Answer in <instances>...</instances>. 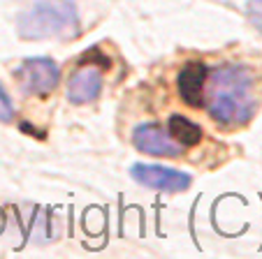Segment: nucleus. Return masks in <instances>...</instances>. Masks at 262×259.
Wrapping results in <instances>:
<instances>
[{
	"mask_svg": "<svg viewBox=\"0 0 262 259\" xmlns=\"http://www.w3.org/2000/svg\"><path fill=\"white\" fill-rule=\"evenodd\" d=\"M79 19L72 0H35L19 16V35L24 39H51L77 35Z\"/></svg>",
	"mask_w": 262,
	"mask_h": 259,
	"instance_id": "nucleus-2",
	"label": "nucleus"
},
{
	"mask_svg": "<svg viewBox=\"0 0 262 259\" xmlns=\"http://www.w3.org/2000/svg\"><path fill=\"white\" fill-rule=\"evenodd\" d=\"M12 118H14V107H12L7 93L3 90V86H0V121H3V123H10Z\"/></svg>",
	"mask_w": 262,
	"mask_h": 259,
	"instance_id": "nucleus-10",
	"label": "nucleus"
},
{
	"mask_svg": "<svg viewBox=\"0 0 262 259\" xmlns=\"http://www.w3.org/2000/svg\"><path fill=\"white\" fill-rule=\"evenodd\" d=\"M246 14H248V19H251V23L262 33V0H248Z\"/></svg>",
	"mask_w": 262,
	"mask_h": 259,
	"instance_id": "nucleus-9",
	"label": "nucleus"
},
{
	"mask_svg": "<svg viewBox=\"0 0 262 259\" xmlns=\"http://www.w3.org/2000/svg\"><path fill=\"white\" fill-rule=\"evenodd\" d=\"M202 104L218 125L237 127L257 109V81L246 65H221L204 81Z\"/></svg>",
	"mask_w": 262,
	"mask_h": 259,
	"instance_id": "nucleus-1",
	"label": "nucleus"
},
{
	"mask_svg": "<svg viewBox=\"0 0 262 259\" xmlns=\"http://www.w3.org/2000/svg\"><path fill=\"white\" fill-rule=\"evenodd\" d=\"M130 174H133V178L137 183L160 192H183L188 190L190 181H193L183 171L167 169V167H158V164H144V162L130 167Z\"/></svg>",
	"mask_w": 262,
	"mask_h": 259,
	"instance_id": "nucleus-4",
	"label": "nucleus"
},
{
	"mask_svg": "<svg viewBox=\"0 0 262 259\" xmlns=\"http://www.w3.org/2000/svg\"><path fill=\"white\" fill-rule=\"evenodd\" d=\"M133 144L142 153H148V155L179 157L183 153V146L169 134V130L156 125V123H144V125L135 127Z\"/></svg>",
	"mask_w": 262,
	"mask_h": 259,
	"instance_id": "nucleus-5",
	"label": "nucleus"
},
{
	"mask_svg": "<svg viewBox=\"0 0 262 259\" xmlns=\"http://www.w3.org/2000/svg\"><path fill=\"white\" fill-rule=\"evenodd\" d=\"M207 67L200 63H188L179 74V93H181L183 102H188L190 107H200L204 95V81H207Z\"/></svg>",
	"mask_w": 262,
	"mask_h": 259,
	"instance_id": "nucleus-7",
	"label": "nucleus"
},
{
	"mask_svg": "<svg viewBox=\"0 0 262 259\" xmlns=\"http://www.w3.org/2000/svg\"><path fill=\"white\" fill-rule=\"evenodd\" d=\"M16 79L28 95H49L58 83V65L49 58H30L16 67Z\"/></svg>",
	"mask_w": 262,
	"mask_h": 259,
	"instance_id": "nucleus-3",
	"label": "nucleus"
},
{
	"mask_svg": "<svg viewBox=\"0 0 262 259\" xmlns=\"http://www.w3.org/2000/svg\"><path fill=\"white\" fill-rule=\"evenodd\" d=\"M169 134H172L183 148L193 146V144H198L200 139H202V130H200V125H195L193 121H188V118H183V116L169 118Z\"/></svg>",
	"mask_w": 262,
	"mask_h": 259,
	"instance_id": "nucleus-8",
	"label": "nucleus"
},
{
	"mask_svg": "<svg viewBox=\"0 0 262 259\" xmlns=\"http://www.w3.org/2000/svg\"><path fill=\"white\" fill-rule=\"evenodd\" d=\"M102 90V69L95 65H84L70 77L68 100L74 104L93 102Z\"/></svg>",
	"mask_w": 262,
	"mask_h": 259,
	"instance_id": "nucleus-6",
	"label": "nucleus"
}]
</instances>
